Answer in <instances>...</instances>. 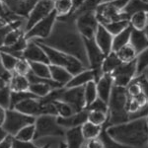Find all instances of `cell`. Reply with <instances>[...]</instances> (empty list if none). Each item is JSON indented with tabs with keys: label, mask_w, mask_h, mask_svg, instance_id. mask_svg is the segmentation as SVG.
I'll use <instances>...</instances> for the list:
<instances>
[{
	"label": "cell",
	"mask_w": 148,
	"mask_h": 148,
	"mask_svg": "<svg viewBox=\"0 0 148 148\" xmlns=\"http://www.w3.org/2000/svg\"><path fill=\"white\" fill-rule=\"evenodd\" d=\"M111 76L113 77L114 86L126 88V86L136 77V62H135V59L127 63H121L111 73Z\"/></svg>",
	"instance_id": "cell-11"
},
{
	"label": "cell",
	"mask_w": 148,
	"mask_h": 148,
	"mask_svg": "<svg viewBox=\"0 0 148 148\" xmlns=\"http://www.w3.org/2000/svg\"><path fill=\"white\" fill-rule=\"evenodd\" d=\"M121 63L123 62L120 60V58L118 57L116 52L112 51L111 53H109L108 56H105V59L103 61V65H102L103 73L111 74Z\"/></svg>",
	"instance_id": "cell-28"
},
{
	"label": "cell",
	"mask_w": 148,
	"mask_h": 148,
	"mask_svg": "<svg viewBox=\"0 0 148 148\" xmlns=\"http://www.w3.org/2000/svg\"><path fill=\"white\" fill-rule=\"evenodd\" d=\"M106 30L111 34L113 37L120 34L121 32H123L125 28H127L130 26V21L128 20H120V21H114V22L108 23L103 25Z\"/></svg>",
	"instance_id": "cell-34"
},
{
	"label": "cell",
	"mask_w": 148,
	"mask_h": 148,
	"mask_svg": "<svg viewBox=\"0 0 148 148\" xmlns=\"http://www.w3.org/2000/svg\"><path fill=\"white\" fill-rule=\"evenodd\" d=\"M35 130V140L47 136H65L66 132L65 128L57 123V116L49 114H42L36 118Z\"/></svg>",
	"instance_id": "cell-6"
},
{
	"label": "cell",
	"mask_w": 148,
	"mask_h": 148,
	"mask_svg": "<svg viewBox=\"0 0 148 148\" xmlns=\"http://www.w3.org/2000/svg\"><path fill=\"white\" fill-rule=\"evenodd\" d=\"M53 10L57 15V20L67 19L72 11V1L71 0H54Z\"/></svg>",
	"instance_id": "cell-24"
},
{
	"label": "cell",
	"mask_w": 148,
	"mask_h": 148,
	"mask_svg": "<svg viewBox=\"0 0 148 148\" xmlns=\"http://www.w3.org/2000/svg\"><path fill=\"white\" fill-rule=\"evenodd\" d=\"M135 80L137 81L138 85L140 87V90H141V93L143 94V96L145 97V99L147 100L148 102V78L144 74H141V75H138L135 77Z\"/></svg>",
	"instance_id": "cell-47"
},
{
	"label": "cell",
	"mask_w": 148,
	"mask_h": 148,
	"mask_svg": "<svg viewBox=\"0 0 148 148\" xmlns=\"http://www.w3.org/2000/svg\"><path fill=\"white\" fill-rule=\"evenodd\" d=\"M66 148H82L85 139L81 133V126L76 128H70L65 132Z\"/></svg>",
	"instance_id": "cell-21"
},
{
	"label": "cell",
	"mask_w": 148,
	"mask_h": 148,
	"mask_svg": "<svg viewBox=\"0 0 148 148\" xmlns=\"http://www.w3.org/2000/svg\"><path fill=\"white\" fill-rule=\"evenodd\" d=\"M86 147L87 148H104L103 147V143L101 140H100L99 137L94 138V139L87 140Z\"/></svg>",
	"instance_id": "cell-50"
},
{
	"label": "cell",
	"mask_w": 148,
	"mask_h": 148,
	"mask_svg": "<svg viewBox=\"0 0 148 148\" xmlns=\"http://www.w3.org/2000/svg\"><path fill=\"white\" fill-rule=\"evenodd\" d=\"M53 0H39L29 14L26 22L25 32L30 30L38 22L47 17L53 11Z\"/></svg>",
	"instance_id": "cell-12"
},
{
	"label": "cell",
	"mask_w": 148,
	"mask_h": 148,
	"mask_svg": "<svg viewBox=\"0 0 148 148\" xmlns=\"http://www.w3.org/2000/svg\"><path fill=\"white\" fill-rule=\"evenodd\" d=\"M31 73L42 79H51L49 64L44 62H30Z\"/></svg>",
	"instance_id": "cell-29"
},
{
	"label": "cell",
	"mask_w": 148,
	"mask_h": 148,
	"mask_svg": "<svg viewBox=\"0 0 148 148\" xmlns=\"http://www.w3.org/2000/svg\"><path fill=\"white\" fill-rule=\"evenodd\" d=\"M88 121L93 125L103 126L108 123V114L99 111H88Z\"/></svg>",
	"instance_id": "cell-38"
},
{
	"label": "cell",
	"mask_w": 148,
	"mask_h": 148,
	"mask_svg": "<svg viewBox=\"0 0 148 148\" xmlns=\"http://www.w3.org/2000/svg\"><path fill=\"white\" fill-rule=\"evenodd\" d=\"M145 119H146V123H147V128H148V114L146 116H145Z\"/></svg>",
	"instance_id": "cell-60"
},
{
	"label": "cell",
	"mask_w": 148,
	"mask_h": 148,
	"mask_svg": "<svg viewBox=\"0 0 148 148\" xmlns=\"http://www.w3.org/2000/svg\"><path fill=\"white\" fill-rule=\"evenodd\" d=\"M85 110H88V111H99V112H103V113H109V106L108 103L102 101L101 99L97 98L94 102L90 105L89 107H87Z\"/></svg>",
	"instance_id": "cell-46"
},
{
	"label": "cell",
	"mask_w": 148,
	"mask_h": 148,
	"mask_svg": "<svg viewBox=\"0 0 148 148\" xmlns=\"http://www.w3.org/2000/svg\"><path fill=\"white\" fill-rule=\"evenodd\" d=\"M130 26L134 30L143 31L148 23V13L146 12H138L130 17Z\"/></svg>",
	"instance_id": "cell-31"
},
{
	"label": "cell",
	"mask_w": 148,
	"mask_h": 148,
	"mask_svg": "<svg viewBox=\"0 0 148 148\" xmlns=\"http://www.w3.org/2000/svg\"><path fill=\"white\" fill-rule=\"evenodd\" d=\"M130 45L134 49V51H136L137 54L139 52H141L143 49L148 47V39L145 36L144 32L132 29L130 35Z\"/></svg>",
	"instance_id": "cell-20"
},
{
	"label": "cell",
	"mask_w": 148,
	"mask_h": 148,
	"mask_svg": "<svg viewBox=\"0 0 148 148\" xmlns=\"http://www.w3.org/2000/svg\"><path fill=\"white\" fill-rule=\"evenodd\" d=\"M6 109H4L3 107L0 106V127H2L4 123V121H5L6 118Z\"/></svg>",
	"instance_id": "cell-53"
},
{
	"label": "cell",
	"mask_w": 148,
	"mask_h": 148,
	"mask_svg": "<svg viewBox=\"0 0 148 148\" xmlns=\"http://www.w3.org/2000/svg\"><path fill=\"white\" fill-rule=\"evenodd\" d=\"M22 21H23V19L14 21V22H12L10 24H8L7 26H5L4 28L0 29V49L4 46V40H5L6 35L8 34L11 30H13V29H20L21 25H22Z\"/></svg>",
	"instance_id": "cell-43"
},
{
	"label": "cell",
	"mask_w": 148,
	"mask_h": 148,
	"mask_svg": "<svg viewBox=\"0 0 148 148\" xmlns=\"http://www.w3.org/2000/svg\"><path fill=\"white\" fill-rule=\"evenodd\" d=\"M11 148H38L33 143V141H23L16 138H12V145Z\"/></svg>",
	"instance_id": "cell-48"
},
{
	"label": "cell",
	"mask_w": 148,
	"mask_h": 148,
	"mask_svg": "<svg viewBox=\"0 0 148 148\" xmlns=\"http://www.w3.org/2000/svg\"><path fill=\"white\" fill-rule=\"evenodd\" d=\"M8 85L12 92L28 91L29 86H30V81H29L27 76L12 73V76L8 82Z\"/></svg>",
	"instance_id": "cell-23"
},
{
	"label": "cell",
	"mask_w": 148,
	"mask_h": 148,
	"mask_svg": "<svg viewBox=\"0 0 148 148\" xmlns=\"http://www.w3.org/2000/svg\"><path fill=\"white\" fill-rule=\"evenodd\" d=\"M7 85H8V81H6L5 79L0 77V90L3 89L4 87H6Z\"/></svg>",
	"instance_id": "cell-56"
},
{
	"label": "cell",
	"mask_w": 148,
	"mask_h": 148,
	"mask_svg": "<svg viewBox=\"0 0 148 148\" xmlns=\"http://www.w3.org/2000/svg\"><path fill=\"white\" fill-rule=\"evenodd\" d=\"M108 126H109L108 123L103 125L101 133H100V135H99L100 140H101L103 143V147L104 148H128L127 146L121 144V143H119L118 141H116L113 137L110 136L109 133L107 132V127H108Z\"/></svg>",
	"instance_id": "cell-30"
},
{
	"label": "cell",
	"mask_w": 148,
	"mask_h": 148,
	"mask_svg": "<svg viewBox=\"0 0 148 148\" xmlns=\"http://www.w3.org/2000/svg\"><path fill=\"white\" fill-rule=\"evenodd\" d=\"M4 7L19 18L27 20L29 14L39 0H1Z\"/></svg>",
	"instance_id": "cell-13"
},
{
	"label": "cell",
	"mask_w": 148,
	"mask_h": 148,
	"mask_svg": "<svg viewBox=\"0 0 148 148\" xmlns=\"http://www.w3.org/2000/svg\"><path fill=\"white\" fill-rule=\"evenodd\" d=\"M51 143H47V144L44 145L42 147H38V148H51Z\"/></svg>",
	"instance_id": "cell-59"
},
{
	"label": "cell",
	"mask_w": 148,
	"mask_h": 148,
	"mask_svg": "<svg viewBox=\"0 0 148 148\" xmlns=\"http://www.w3.org/2000/svg\"><path fill=\"white\" fill-rule=\"evenodd\" d=\"M108 106L109 125H120L130 121L127 113V93L125 88L114 86Z\"/></svg>",
	"instance_id": "cell-3"
},
{
	"label": "cell",
	"mask_w": 148,
	"mask_h": 148,
	"mask_svg": "<svg viewBox=\"0 0 148 148\" xmlns=\"http://www.w3.org/2000/svg\"><path fill=\"white\" fill-rule=\"evenodd\" d=\"M51 103L56 107L57 118H65V116H69L72 114H74L71 107L66 104V103L61 101H51Z\"/></svg>",
	"instance_id": "cell-42"
},
{
	"label": "cell",
	"mask_w": 148,
	"mask_h": 148,
	"mask_svg": "<svg viewBox=\"0 0 148 148\" xmlns=\"http://www.w3.org/2000/svg\"><path fill=\"white\" fill-rule=\"evenodd\" d=\"M30 72H31L30 62L24 58L19 59L17 64H16V66H15V69H14L13 73L19 74V75H23V76H27Z\"/></svg>",
	"instance_id": "cell-45"
},
{
	"label": "cell",
	"mask_w": 148,
	"mask_h": 148,
	"mask_svg": "<svg viewBox=\"0 0 148 148\" xmlns=\"http://www.w3.org/2000/svg\"><path fill=\"white\" fill-rule=\"evenodd\" d=\"M128 0H110L99 4L95 9V15L101 25L114 21L128 20V17L123 12Z\"/></svg>",
	"instance_id": "cell-4"
},
{
	"label": "cell",
	"mask_w": 148,
	"mask_h": 148,
	"mask_svg": "<svg viewBox=\"0 0 148 148\" xmlns=\"http://www.w3.org/2000/svg\"><path fill=\"white\" fill-rule=\"evenodd\" d=\"M123 12L128 17V20L131 15L138 12L148 13V2L146 0H128Z\"/></svg>",
	"instance_id": "cell-25"
},
{
	"label": "cell",
	"mask_w": 148,
	"mask_h": 148,
	"mask_svg": "<svg viewBox=\"0 0 148 148\" xmlns=\"http://www.w3.org/2000/svg\"><path fill=\"white\" fill-rule=\"evenodd\" d=\"M83 42H84L86 56L88 59V67L93 70L95 75V82H97L104 74L102 71V65L106 56L103 53L99 47L96 45L94 39H84L83 38Z\"/></svg>",
	"instance_id": "cell-8"
},
{
	"label": "cell",
	"mask_w": 148,
	"mask_h": 148,
	"mask_svg": "<svg viewBox=\"0 0 148 148\" xmlns=\"http://www.w3.org/2000/svg\"><path fill=\"white\" fill-rule=\"evenodd\" d=\"M12 138H13V136H11V135H7L5 139L0 143V148H11Z\"/></svg>",
	"instance_id": "cell-52"
},
{
	"label": "cell",
	"mask_w": 148,
	"mask_h": 148,
	"mask_svg": "<svg viewBox=\"0 0 148 148\" xmlns=\"http://www.w3.org/2000/svg\"><path fill=\"white\" fill-rule=\"evenodd\" d=\"M53 1H54V0H53Z\"/></svg>",
	"instance_id": "cell-61"
},
{
	"label": "cell",
	"mask_w": 148,
	"mask_h": 148,
	"mask_svg": "<svg viewBox=\"0 0 148 148\" xmlns=\"http://www.w3.org/2000/svg\"><path fill=\"white\" fill-rule=\"evenodd\" d=\"M24 34H25V31L21 30V28L11 30L10 32L6 35L3 47H10L12 45L16 44V42H19V40L24 37Z\"/></svg>",
	"instance_id": "cell-40"
},
{
	"label": "cell",
	"mask_w": 148,
	"mask_h": 148,
	"mask_svg": "<svg viewBox=\"0 0 148 148\" xmlns=\"http://www.w3.org/2000/svg\"><path fill=\"white\" fill-rule=\"evenodd\" d=\"M56 21L57 15L56 11L53 10L47 17L38 22L30 30L26 31L24 37L27 40H40L47 39L51 36Z\"/></svg>",
	"instance_id": "cell-9"
},
{
	"label": "cell",
	"mask_w": 148,
	"mask_h": 148,
	"mask_svg": "<svg viewBox=\"0 0 148 148\" xmlns=\"http://www.w3.org/2000/svg\"><path fill=\"white\" fill-rule=\"evenodd\" d=\"M13 109L24 114L37 118L42 114V103L39 98H31L19 103Z\"/></svg>",
	"instance_id": "cell-17"
},
{
	"label": "cell",
	"mask_w": 148,
	"mask_h": 148,
	"mask_svg": "<svg viewBox=\"0 0 148 148\" xmlns=\"http://www.w3.org/2000/svg\"><path fill=\"white\" fill-rule=\"evenodd\" d=\"M23 58L29 62H44L49 64L44 49L40 47V44L33 40H28L27 47L23 51Z\"/></svg>",
	"instance_id": "cell-14"
},
{
	"label": "cell",
	"mask_w": 148,
	"mask_h": 148,
	"mask_svg": "<svg viewBox=\"0 0 148 148\" xmlns=\"http://www.w3.org/2000/svg\"><path fill=\"white\" fill-rule=\"evenodd\" d=\"M27 45H28V40L25 39V37H23L16 44L12 45L10 47H3L0 49V51L12 54V56H16L17 58H23V51H25Z\"/></svg>",
	"instance_id": "cell-27"
},
{
	"label": "cell",
	"mask_w": 148,
	"mask_h": 148,
	"mask_svg": "<svg viewBox=\"0 0 148 148\" xmlns=\"http://www.w3.org/2000/svg\"><path fill=\"white\" fill-rule=\"evenodd\" d=\"M116 53L123 63H127L130 62V61H133L136 58L137 56L136 51H134V49L130 44L120 49L118 51H116Z\"/></svg>",
	"instance_id": "cell-33"
},
{
	"label": "cell",
	"mask_w": 148,
	"mask_h": 148,
	"mask_svg": "<svg viewBox=\"0 0 148 148\" xmlns=\"http://www.w3.org/2000/svg\"><path fill=\"white\" fill-rule=\"evenodd\" d=\"M84 98L86 103V108L89 107L98 98L97 85L95 81H91V82L87 83L84 86Z\"/></svg>",
	"instance_id": "cell-35"
},
{
	"label": "cell",
	"mask_w": 148,
	"mask_h": 148,
	"mask_svg": "<svg viewBox=\"0 0 148 148\" xmlns=\"http://www.w3.org/2000/svg\"><path fill=\"white\" fill-rule=\"evenodd\" d=\"M49 70H51V78L54 82L60 85L61 87H64L69 80L72 78V75L66 70L65 68L60 67L56 65H51L49 64Z\"/></svg>",
	"instance_id": "cell-22"
},
{
	"label": "cell",
	"mask_w": 148,
	"mask_h": 148,
	"mask_svg": "<svg viewBox=\"0 0 148 148\" xmlns=\"http://www.w3.org/2000/svg\"><path fill=\"white\" fill-rule=\"evenodd\" d=\"M11 104V90L9 88V85L4 87L3 89L0 90V106L3 107L4 109H10Z\"/></svg>",
	"instance_id": "cell-44"
},
{
	"label": "cell",
	"mask_w": 148,
	"mask_h": 148,
	"mask_svg": "<svg viewBox=\"0 0 148 148\" xmlns=\"http://www.w3.org/2000/svg\"><path fill=\"white\" fill-rule=\"evenodd\" d=\"M131 31H132V28H131L130 26H128L127 28H125V30L123 31V32H121L120 34L114 36L113 39V49H112V51H114V52L118 51L119 49H121L123 47L130 44Z\"/></svg>",
	"instance_id": "cell-26"
},
{
	"label": "cell",
	"mask_w": 148,
	"mask_h": 148,
	"mask_svg": "<svg viewBox=\"0 0 148 148\" xmlns=\"http://www.w3.org/2000/svg\"><path fill=\"white\" fill-rule=\"evenodd\" d=\"M35 123H33V125H29L19 130V132L14 136V138L23 140V141H33L35 140Z\"/></svg>",
	"instance_id": "cell-39"
},
{
	"label": "cell",
	"mask_w": 148,
	"mask_h": 148,
	"mask_svg": "<svg viewBox=\"0 0 148 148\" xmlns=\"http://www.w3.org/2000/svg\"><path fill=\"white\" fill-rule=\"evenodd\" d=\"M95 81V75L93 70L90 68H86L76 75L72 76L69 82L64 87L65 88H76V87H84L87 83Z\"/></svg>",
	"instance_id": "cell-19"
},
{
	"label": "cell",
	"mask_w": 148,
	"mask_h": 148,
	"mask_svg": "<svg viewBox=\"0 0 148 148\" xmlns=\"http://www.w3.org/2000/svg\"><path fill=\"white\" fill-rule=\"evenodd\" d=\"M98 98L102 101L109 103L110 97L112 94V90L114 87L113 77L111 74H103V76L96 82Z\"/></svg>",
	"instance_id": "cell-18"
},
{
	"label": "cell",
	"mask_w": 148,
	"mask_h": 148,
	"mask_svg": "<svg viewBox=\"0 0 148 148\" xmlns=\"http://www.w3.org/2000/svg\"><path fill=\"white\" fill-rule=\"evenodd\" d=\"M7 133H6V131L3 130L2 127H0V143H1L2 141H3L4 139L6 138V136H7Z\"/></svg>",
	"instance_id": "cell-54"
},
{
	"label": "cell",
	"mask_w": 148,
	"mask_h": 148,
	"mask_svg": "<svg viewBox=\"0 0 148 148\" xmlns=\"http://www.w3.org/2000/svg\"><path fill=\"white\" fill-rule=\"evenodd\" d=\"M0 59H1V63L4 69H5L6 71H8V72L13 73L16 64H17L18 60L20 58H17L16 56H12V54H9V53H6V52L0 51Z\"/></svg>",
	"instance_id": "cell-37"
},
{
	"label": "cell",
	"mask_w": 148,
	"mask_h": 148,
	"mask_svg": "<svg viewBox=\"0 0 148 148\" xmlns=\"http://www.w3.org/2000/svg\"><path fill=\"white\" fill-rule=\"evenodd\" d=\"M143 32H144L145 36H146V37H147V39H148V23H147L146 27L144 28V30H143Z\"/></svg>",
	"instance_id": "cell-57"
},
{
	"label": "cell",
	"mask_w": 148,
	"mask_h": 148,
	"mask_svg": "<svg viewBox=\"0 0 148 148\" xmlns=\"http://www.w3.org/2000/svg\"><path fill=\"white\" fill-rule=\"evenodd\" d=\"M35 42L76 57L86 68H89L83 38L78 33L74 22L72 24L71 21L57 20L49 38Z\"/></svg>",
	"instance_id": "cell-1"
},
{
	"label": "cell",
	"mask_w": 148,
	"mask_h": 148,
	"mask_svg": "<svg viewBox=\"0 0 148 148\" xmlns=\"http://www.w3.org/2000/svg\"><path fill=\"white\" fill-rule=\"evenodd\" d=\"M31 98H38L36 97L34 94H32L30 91H21V92H12L11 91V104L10 109H13L19 103L22 101H25L27 99H31Z\"/></svg>",
	"instance_id": "cell-41"
},
{
	"label": "cell",
	"mask_w": 148,
	"mask_h": 148,
	"mask_svg": "<svg viewBox=\"0 0 148 148\" xmlns=\"http://www.w3.org/2000/svg\"><path fill=\"white\" fill-rule=\"evenodd\" d=\"M78 33L84 39H94L100 23L95 15V11H86L77 15L74 19Z\"/></svg>",
	"instance_id": "cell-10"
},
{
	"label": "cell",
	"mask_w": 148,
	"mask_h": 148,
	"mask_svg": "<svg viewBox=\"0 0 148 148\" xmlns=\"http://www.w3.org/2000/svg\"><path fill=\"white\" fill-rule=\"evenodd\" d=\"M40 45L44 49L45 52H46L47 59H49V62L51 65H56L65 68L72 76L76 75V74H78L81 71L84 70V69H86L84 64L81 62L79 59L76 58V57L69 56L67 53H64L62 51H59L57 49H54L52 47H47L45 45Z\"/></svg>",
	"instance_id": "cell-5"
},
{
	"label": "cell",
	"mask_w": 148,
	"mask_h": 148,
	"mask_svg": "<svg viewBox=\"0 0 148 148\" xmlns=\"http://www.w3.org/2000/svg\"><path fill=\"white\" fill-rule=\"evenodd\" d=\"M58 148H66V144L64 142H60V143H59Z\"/></svg>",
	"instance_id": "cell-58"
},
{
	"label": "cell",
	"mask_w": 148,
	"mask_h": 148,
	"mask_svg": "<svg viewBox=\"0 0 148 148\" xmlns=\"http://www.w3.org/2000/svg\"><path fill=\"white\" fill-rule=\"evenodd\" d=\"M107 132L116 141L128 148L148 146V128L145 118L134 119L120 125H109Z\"/></svg>",
	"instance_id": "cell-2"
},
{
	"label": "cell",
	"mask_w": 148,
	"mask_h": 148,
	"mask_svg": "<svg viewBox=\"0 0 148 148\" xmlns=\"http://www.w3.org/2000/svg\"><path fill=\"white\" fill-rule=\"evenodd\" d=\"M86 121H88V111L83 110L78 113H74L71 116L65 118H57V123L65 130L76 128L82 126Z\"/></svg>",
	"instance_id": "cell-16"
},
{
	"label": "cell",
	"mask_w": 148,
	"mask_h": 148,
	"mask_svg": "<svg viewBox=\"0 0 148 148\" xmlns=\"http://www.w3.org/2000/svg\"><path fill=\"white\" fill-rule=\"evenodd\" d=\"M8 25V22L6 21L5 18H3L2 16H0V29L1 28H4L5 26Z\"/></svg>",
	"instance_id": "cell-55"
},
{
	"label": "cell",
	"mask_w": 148,
	"mask_h": 148,
	"mask_svg": "<svg viewBox=\"0 0 148 148\" xmlns=\"http://www.w3.org/2000/svg\"><path fill=\"white\" fill-rule=\"evenodd\" d=\"M113 39H114L113 36L106 30V28L104 26L100 24L99 27L97 29L96 34H95L94 40L105 56H108L109 53L112 52V49H113Z\"/></svg>",
	"instance_id": "cell-15"
},
{
	"label": "cell",
	"mask_w": 148,
	"mask_h": 148,
	"mask_svg": "<svg viewBox=\"0 0 148 148\" xmlns=\"http://www.w3.org/2000/svg\"><path fill=\"white\" fill-rule=\"evenodd\" d=\"M71 1H72V11H71L70 16H69L67 19H65V20H59V21H70L71 17H72L74 14L79 10L81 7L84 5L86 0H71Z\"/></svg>",
	"instance_id": "cell-49"
},
{
	"label": "cell",
	"mask_w": 148,
	"mask_h": 148,
	"mask_svg": "<svg viewBox=\"0 0 148 148\" xmlns=\"http://www.w3.org/2000/svg\"><path fill=\"white\" fill-rule=\"evenodd\" d=\"M101 130L102 126L93 125L89 121H86L84 125L81 126V133H82V136L85 140H90L99 137Z\"/></svg>",
	"instance_id": "cell-32"
},
{
	"label": "cell",
	"mask_w": 148,
	"mask_h": 148,
	"mask_svg": "<svg viewBox=\"0 0 148 148\" xmlns=\"http://www.w3.org/2000/svg\"><path fill=\"white\" fill-rule=\"evenodd\" d=\"M36 118L24 114L14 109H8L6 111V118L2 128L6 131V133L11 136H15L19 130L29 125L35 123Z\"/></svg>",
	"instance_id": "cell-7"
},
{
	"label": "cell",
	"mask_w": 148,
	"mask_h": 148,
	"mask_svg": "<svg viewBox=\"0 0 148 148\" xmlns=\"http://www.w3.org/2000/svg\"><path fill=\"white\" fill-rule=\"evenodd\" d=\"M135 62H136V76L141 75L146 69H148V47L137 54Z\"/></svg>",
	"instance_id": "cell-36"
},
{
	"label": "cell",
	"mask_w": 148,
	"mask_h": 148,
	"mask_svg": "<svg viewBox=\"0 0 148 148\" xmlns=\"http://www.w3.org/2000/svg\"><path fill=\"white\" fill-rule=\"evenodd\" d=\"M11 76H12V73L8 72V71H6L5 69H4V67L2 66V63H1V59H0V77L3 78V79H5L6 81L9 82Z\"/></svg>",
	"instance_id": "cell-51"
}]
</instances>
